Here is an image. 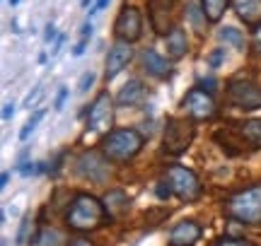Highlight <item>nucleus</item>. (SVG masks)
Instances as JSON below:
<instances>
[{
    "label": "nucleus",
    "instance_id": "nucleus-1",
    "mask_svg": "<svg viewBox=\"0 0 261 246\" xmlns=\"http://www.w3.org/2000/svg\"><path fill=\"white\" fill-rule=\"evenodd\" d=\"M145 145V138L136 128H114L102 140V155L109 162L126 164L130 162Z\"/></svg>",
    "mask_w": 261,
    "mask_h": 246
},
{
    "label": "nucleus",
    "instance_id": "nucleus-2",
    "mask_svg": "<svg viewBox=\"0 0 261 246\" xmlns=\"http://www.w3.org/2000/svg\"><path fill=\"white\" fill-rule=\"evenodd\" d=\"M104 218H107V212H104L102 200H97L90 193H80V196H75V200L65 212V225L75 232H90V229L99 227Z\"/></svg>",
    "mask_w": 261,
    "mask_h": 246
},
{
    "label": "nucleus",
    "instance_id": "nucleus-3",
    "mask_svg": "<svg viewBox=\"0 0 261 246\" xmlns=\"http://www.w3.org/2000/svg\"><path fill=\"white\" fill-rule=\"evenodd\" d=\"M225 215L242 225H261V183L230 196L225 203Z\"/></svg>",
    "mask_w": 261,
    "mask_h": 246
},
{
    "label": "nucleus",
    "instance_id": "nucleus-4",
    "mask_svg": "<svg viewBox=\"0 0 261 246\" xmlns=\"http://www.w3.org/2000/svg\"><path fill=\"white\" fill-rule=\"evenodd\" d=\"M196 135V126L191 118H167L162 133V150L167 155H184L191 147Z\"/></svg>",
    "mask_w": 261,
    "mask_h": 246
},
{
    "label": "nucleus",
    "instance_id": "nucleus-5",
    "mask_svg": "<svg viewBox=\"0 0 261 246\" xmlns=\"http://www.w3.org/2000/svg\"><path fill=\"white\" fill-rule=\"evenodd\" d=\"M167 183H169V189H172V193L179 200H184V203H196V200L201 198V191H203L198 176L191 169L181 167V164L167 167Z\"/></svg>",
    "mask_w": 261,
    "mask_h": 246
},
{
    "label": "nucleus",
    "instance_id": "nucleus-6",
    "mask_svg": "<svg viewBox=\"0 0 261 246\" xmlns=\"http://www.w3.org/2000/svg\"><path fill=\"white\" fill-rule=\"evenodd\" d=\"M181 109L189 114L191 121H208L218 114V106H215V99L213 95L203 89V87H194L189 89L184 102H181Z\"/></svg>",
    "mask_w": 261,
    "mask_h": 246
},
{
    "label": "nucleus",
    "instance_id": "nucleus-7",
    "mask_svg": "<svg viewBox=\"0 0 261 246\" xmlns=\"http://www.w3.org/2000/svg\"><path fill=\"white\" fill-rule=\"evenodd\" d=\"M227 99L232 106L244 109V111L261 109V89L249 80H232L227 85Z\"/></svg>",
    "mask_w": 261,
    "mask_h": 246
},
{
    "label": "nucleus",
    "instance_id": "nucleus-8",
    "mask_svg": "<svg viewBox=\"0 0 261 246\" xmlns=\"http://www.w3.org/2000/svg\"><path fill=\"white\" fill-rule=\"evenodd\" d=\"M114 34H116L119 41H126V44L138 41L140 34H143V17H140V10L133 8V5H123L121 12L116 15V22H114Z\"/></svg>",
    "mask_w": 261,
    "mask_h": 246
},
{
    "label": "nucleus",
    "instance_id": "nucleus-9",
    "mask_svg": "<svg viewBox=\"0 0 261 246\" xmlns=\"http://www.w3.org/2000/svg\"><path fill=\"white\" fill-rule=\"evenodd\" d=\"M114 121V102L109 92H99L87 111V126L90 131H104Z\"/></svg>",
    "mask_w": 261,
    "mask_h": 246
},
{
    "label": "nucleus",
    "instance_id": "nucleus-10",
    "mask_svg": "<svg viewBox=\"0 0 261 246\" xmlns=\"http://www.w3.org/2000/svg\"><path fill=\"white\" fill-rule=\"evenodd\" d=\"M174 8H177V0H150V22H152V29L162 37H167L177 27Z\"/></svg>",
    "mask_w": 261,
    "mask_h": 246
},
{
    "label": "nucleus",
    "instance_id": "nucleus-11",
    "mask_svg": "<svg viewBox=\"0 0 261 246\" xmlns=\"http://www.w3.org/2000/svg\"><path fill=\"white\" fill-rule=\"evenodd\" d=\"M104 160L107 157H102L99 152H85L80 157V174L94 183H104L109 179V164Z\"/></svg>",
    "mask_w": 261,
    "mask_h": 246
},
{
    "label": "nucleus",
    "instance_id": "nucleus-12",
    "mask_svg": "<svg viewBox=\"0 0 261 246\" xmlns=\"http://www.w3.org/2000/svg\"><path fill=\"white\" fill-rule=\"evenodd\" d=\"M130 58H133V46L126 44V41H119V44H114L109 48V53H107V70H104V77L107 80H114V77L121 73L123 68L130 63Z\"/></svg>",
    "mask_w": 261,
    "mask_h": 246
},
{
    "label": "nucleus",
    "instance_id": "nucleus-13",
    "mask_svg": "<svg viewBox=\"0 0 261 246\" xmlns=\"http://www.w3.org/2000/svg\"><path fill=\"white\" fill-rule=\"evenodd\" d=\"M201 239V225L194 220H184L169 232V244L172 246H194Z\"/></svg>",
    "mask_w": 261,
    "mask_h": 246
},
{
    "label": "nucleus",
    "instance_id": "nucleus-14",
    "mask_svg": "<svg viewBox=\"0 0 261 246\" xmlns=\"http://www.w3.org/2000/svg\"><path fill=\"white\" fill-rule=\"evenodd\" d=\"M104 212H107V218L109 220H119L121 215H126V210L130 208V198H128V193L121 189H112V191H107L104 193Z\"/></svg>",
    "mask_w": 261,
    "mask_h": 246
},
{
    "label": "nucleus",
    "instance_id": "nucleus-15",
    "mask_svg": "<svg viewBox=\"0 0 261 246\" xmlns=\"http://www.w3.org/2000/svg\"><path fill=\"white\" fill-rule=\"evenodd\" d=\"M140 63H143V70H145L148 75L158 77V80H165V77L172 75V66L160 56L158 51H152V48L140 53Z\"/></svg>",
    "mask_w": 261,
    "mask_h": 246
},
{
    "label": "nucleus",
    "instance_id": "nucleus-16",
    "mask_svg": "<svg viewBox=\"0 0 261 246\" xmlns=\"http://www.w3.org/2000/svg\"><path fill=\"white\" fill-rule=\"evenodd\" d=\"M165 48H167V58L169 60H181L189 53V39L187 32L181 27H174L165 37Z\"/></svg>",
    "mask_w": 261,
    "mask_h": 246
},
{
    "label": "nucleus",
    "instance_id": "nucleus-17",
    "mask_svg": "<svg viewBox=\"0 0 261 246\" xmlns=\"http://www.w3.org/2000/svg\"><path fill=\"white\" fill-rule=\"evenodd\" d=\"M234 12L247 27L261 24V0H234Z\"/></svg>",
    "mask_w": 261,
    "mask_h": 246
},
{
    "label": "nucleus",
    "instance_id": "nucleus-18",
    "mask_svg": "<svg viewBox=\"0 0 261 246\" xmlns=\"http://www.w3.org/2000/svg\"><path fill=\"white\" fill-rule=\"evenodd\" d=\"M145 95H148L145 85L140 80H130V82H126L121 87V92L116 95V102H119V106H140Z\"/></svg>",
    "mask_w": 261,
    "mask_h": 246
},
{
    "label": "nucleus",
    "instance_id": "nucleus-19",
    "mask_svg": "<svg viewBox=\"0 0 261 246\" xmlns=\"http://www.w3.org/2000/svg\"><path fill=\"white\" fill-rule=\"evenodd\" d=\"M227 8H230V0H201V10L208 22H220Z\"/></svg>",
    "mask_w": 261,
    "mask_h": 246
},
{
    "label": "nucleus",
    "instance_id": "nucleus-20",
    "mask_svg": "<svg viewBox=\"0 0 261 246\" xmlns=\"http://www.w3.org/2000/svg\"><path fill=\"white\" fill-rule=\"evenodd\" d=\"M218 37H220V41H225V46H232V48H237V51L244 48V37L237 27H220Z\"/></svg>",
    "mask_w": 261,
    "mask_h": 246
},
{
    "label": "nucleus",
    "instance_id": "nucleus-21",
    "mask_svg": "<svg viewBox=\"0 0 261 246\" xmlns=\"http://www.w3.org/2000/svg\"><path fill=\"white\" fill-rule=\"evenodd\" d=\"M58 244H61V234L51 227L41 229L37 234V241H34V246H58Z\"/></svg>",
    "mask_w": 261,
    "mask_h": 246
},
{
    "label": "nucleus",
    "instance_id": "nucleus-22",
    "mask_svg": "<svg viewBox=\"0 0 261 246\" xmlns=\"http://www.w3.org/2000/svg\"><path fill=\"white\" fill-rule=\"evenodd\" d=\"M242 135L249 142L259 145V142H261V121H247L242 126Z\"/></svg>",
    "mask_w": 261,
    "mask_h": 246
},
{
    "label": "nucleus",
    "instance_id": "nucleus-23",
    "mask_svg": "<svg viewBox=\"0 0 261 246\" xmlns=\"http://www.w3.org/2000/svg\"><path fill=\"white\" fill-rule=\"evenodd\" d=\"M41 118H44V111H37V114L32 116V118H29V121L24 123V128L19 131V140H27L29 135L34 133V128H37V126H39V121H41Z\"/></svg>",
    "mask_w": 261,
    "mask_h": 246
},
{
    "label": "nucleus",
    "instance_id": "nucleus-24",
    "mask_svg": "<svg viewBox=\"0 0 261 246\" xmlns=\"http://www.w3.org/2000/svg\"><path fill=\"white\" fill-rule=\"evenodd\" d=\"M29 232H32V215H24L22 225H19V232H17V246H24L29 241Z\"/></svg>",
    "mask_w": 261,
    "mask_h": 246
},
{
    "label": "nucleus",
    "instance_id": "nucleus-25",
    "mask_svg": "<svg viewBox=\"0 0 261 246\" xmlns=\"http://www.w3.org/2000/svg\"><path fill=\"white\" fill-rule=\"evenodd\" d=\"M215 246H256V244H252L249 239L242 237H220L215 241Z\"/></svg>",
    "mask_w": 261,
    "mask_h": 246
},
{
    "label": "nucleus",
    "instance_id": "nucleus-26",
    "mask_svg": "<svg viewBox=\"0 0 261 246\" xmlns=\"http://www.w3.org/2000/svg\"><path fill=\"white\" fill-rule=\"evenodd\" d=\"M41 95H44V85H37V87H34V92H29V95H27V99H24V106H27V109L37 106V102L41 99Z\"/></svg>",
    "mask_w": 261,
    "mask_h": 246
},
{
    "label": "nucleus",
    "instance_id": "nucleus-27",
    "mask_svg": "<svg viewBox=\"0 0 261 246\" xmlns=\"http://www.w3.org/2000/svg\"><path fill=\"white\" fill-rule=\"evenodd\" d=\"M92 82H94V73H85V75L80 77V85H77V89H80V92H87V89L92 87Z\"/></svg>",
    "mask_w": 261,
    "mask_h": 246
},
{
    "label": "nucleus",
    "instance_id": "nucleus-28",
    "mask_svg": "<svg viewBox=\"0 0 261 246\" xmlns=\"http://www.w3.org/2000/svg\"><path fill=\"white\" fill-rule=\"evenodd\" d=\"M169 193H172L169 183H167V181H160V183H158V198H160V200H167Z\"/></svg>",
    "mask_w": 261,
    "mask_h": 246
},
{
    "label": "nucleus",
    "instance_id": "nucleus-29",
    "mask_svg": "<svg viewBox=\"0 0 261 246\" xmlns=\"http://www.w3.org/2000/svg\"><path fill=\"white\" fill-rule=\"evenodd\" d=\"M65 97H68V89H65V87H61V89H58L56 102H54V109H56V111H61V109H63V104H65Z\"/></svg>",
    "mask_w": 261,
    "mask_h": 246
},
{
    "label": "nucleus",
    "instance_id": "nucleus-30",
    "mask_svg": "<svg viewBox=\"0 0 261 246\" xmlns=\"http://www.w3.org/2000/svg\"><path fill=\"white\" fill-rule=\"evenodd\" d=\"M223 48H218V51H213V53H211V58H208V63H211V68H218L220 66V60H223Z\"/></svg>",
    "mask_w": 261,
    "mask_h": 246
},
{
    "label": "nucleus",
    "instance_id": "nucleus-31",
    "mask_svg": "<svg viewBox=\"0 0 261 246\" xmlns=\"http://www.w3.org/2000/svg\"><path fill=\"white\" fill-rule=\"evenodd\" d=\"M63 44H65V37L61 34V37L56 39V44H54V51H51V53H54V56H58V53H61V48H63Z\"/></svg>",
    "mask_w": 261,
    "mask_h": 246
},
{
    "label": "nucleus",
    "instance_id": "nucleus-32",
    "mask_svg": "<svg viewBox=\"0 0 261 246\" xmlns=\"http://www.w3.org/2000/svg\"><path fill=\"white\" fill-rule=\"evenodd\" d=\"M107 5H109V0H97V3H94V8H90V15H94V12H99V10H104Z\"/></svg>",
    "mask_w": 261,
    "mask_h": 246
},
{
    "label": "nucleus",
    "instance_id": "nucleus-33",
    "mask_svg": "<svg viewBox=\"0 0 261 246\" xmlns=\"http://www.w3.org/2000/svg\"><path fill=\"white\" fill-rule=\"evenodd\" d=\"M12 116H15V106H12V104H5V109H3V118H5V121H10Z\"/></svg>",
    "mask_w": 261,
    "mask_h": 246
},
{
    "label": "nucleus",
    "instance_id": "nucleus-34",
    "mask_svg": "<svg viewBox=\"0 0 261 246\" xmlns=\"http://www.w3.org/2000/svg\"><path fill=\"white\" fill-rule=\"evenodd\" d=\"M70 246H94V244L90 241V239H73V241H70Z\"/></svg>",
    "mask_w": 261,
    "mask_h": 246
},
{
    "label": "nucleus",
    "instance_id": "nucleus-35",
    "mask_svg": "<svg viewBox=\"0 0 261 246\" xmlns=\"http://www.w3.org/2000/svg\"><path fill=\"white\" fill-rule=\"evenodd\" d=\"M80 34H83V39H87L90 34H92V24H90V22H85L83 29H80Z\"/></svg>",
    "mask_w": 261,
    "mask_h": 246
},
{
    "label": "nucleus",
    "instance_id": "nucleus-36",
    "mask_svg": "<svg viewBox=\"0 0 261 246\" xmlns=\"http://www.w3.org/2000/svg\"><path fill=\"white\" fill-rule=\"evenodd\" d=\"M54 37H56V27H54V24H48V27H46V34H44V39H46V41H51Z\"/></svg>",
    "mask_w": 261,
    "mask_h": 246
},
{
    "label": "nucleus",
    "instance_id": "nucleus-37",
    "mask_svg": "<svg viewBox=\"0 0 261 246\" xmlns=\"http://www.w3.org/2000/svg\"><path fill=\"white\" fill-rule=\"evenodd\" d=\"M85 46H87V39H83V41H80V44H77V46H75V56H80V53H85Z\"/></svg>",
    "mask_w": 261,
    "mask_h": 246
},
{
    "label": "nucleus",
    "instance_id": "nucleus-38",
    "mask_svg": "<svg viewBox=\"0 0 261 246\" xmlns=\"http://www.w3.org/2000/svg\"><path fill=\"white\" fill-rule=\"evenodd\" d=\"M8 181H10V171H3V176H0V186L5 189V186H8Z\"/></svg>",
    "mask_w": 261,
    "mask_h": 246
},
{
    "label": "nucleus",
    "instance_id": "nucleus-39",
    "mask_svg": "<svg viewBox=\"0 0 261 246\" xmlns=\"http://www.w3.org/2000/svg\"><path fill=\"white\" fill-rule=\"evenodd\" d=\"M256 46H259V48H261V27H259V29H256Z\"/></svg>",
    "mask_w": 261,
    "mask_h": 246
},
{
    "label": "nucleus",
    "instance_id": "nucleus-40",
    "mask_svg": "<svg viewBox=\"0 0 261 246\" xmlns=\"http://www.w3.org/2000/svg\"><path fill=\"white\" fill-rule=\"evenodd\" d=\"M17 3H19V0H10V5H17Z\"/></svg>",
    "mask_w": 261,
    "mask_h": 246
}]
</instances>
